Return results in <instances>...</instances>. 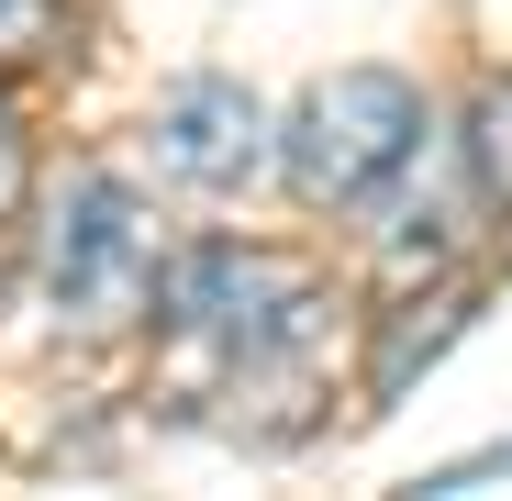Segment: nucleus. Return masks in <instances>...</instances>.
<instances>
[{
	"label": "nucleus",
	"instance_id": "6e6552de",
	"mask_svg": "<svg viewBox=\"0 0 512 501\" xmlns=\"http://www.w3.org/2000/svg\"><path fill=\"white\" fill-rule=\"evenodd\" d=\"M479 479H512V435H501V446H479V457H457V468H435V479H412V490L457 501V490H479Z\"/></svg>",
	"mask_w": 512,
	"mask_h": 501
},
{
	"label": "nucleus",
	"instance_id": "39448f33",
	"mask_svg": "<svg viewBox=\"0 0 512 501\" xmlns=\"http://www.w3.org/2000/svg\"><path fill=\"white\" fill-rule=\"evenodd\" d=\"M457 156H468L479 201H490V212H512V78H490V90H479V112H468Z\"/></svg>",
	"mask_w": 512,
	"mask_h": 501
},
{
	"label": "nucleus",
	"instance_id": "7ed1b4c3",
	"mask_svg": "<svg viewBox=\"0 0 512 501\" xmlns=\"http://www.w3.org/2000/svg\"><path fill=\"white\" fill-rule=\"evenodd\" d=\"M145 156L179 190H245L256 167H279V123H268V101L245 78H179L145 112Z\"/></svg>",
	"mask_w": 512,
	"mask_h": 501
},
{
	"label": "nucleus",
	"instance_id": "0eeeda50",
	"mask_svg": "<svg viewBox=\"0 0 512 501\" xmlns=\"http://www.w3.org/2000/svg\"><path fill=\"white\" fill-rule=\"evenodd\" d=\"M34 201V134H23V112H12V90H0V223H12Z\"/></svg>",
	"mask_w": 512,
	"mask_h": 501
},
{
	"label": "nucleus",
	"instance_id": "f03ea898",
	"mask_svg": "<svg viewBox=\"0 0 512 501\" xmlns=\"http://www.w3.org/2000/svg\"><path fill=\"white\" fill-rule=\"evenodd\" d=\"M156 268H167V234L123 179H78L45 223V301L78 334H123L156 312Z\"/></svg>",
	"mask_w": 512,
	"mask_h": 501
},
{
	"label": "nucleus",
	"instance_id": "423d86ee",
	"mask_svg": "<svg viewBox=\"0 0 512 501\" xmlns=\"http://www.w3.org/2000/svg\"><path fill=\"white\" fill-rule=\"evenodd\" d=\"M67 45V0H0V67H45Z\"/></svg>",
	"mask_w": 512,
	"mask_h": 501
},
{
	"label": "nucleus",
	"instance_id": "20e7f679",
	"mask_svg": "<svg viewBox=\"0 0 512 501\" xmlns=\"http://www.w3.org/2000/svg\"><path fill=\"white\" fill-rule=\"evenodd\" d=\"M468 312H479V290H423V301L379 312V346H368V401H401V390H412V368H435L457 334H468Z\"/></svg>",
	"mask_w": 512,
	"mask_h": 501
},
{
	"label": "nucleus",
	"instance_id": "f257e3e1",
	"mask_svg": "<svg viewBox=\"0 0 512 501\" xmlns=\"http://www.w3.org/2000/svg\"><path fill=\"white\" fill-rule=\"evenodd\" d=\"M423 123H435V112H423V90L401 67H334V78H312V90L290 101L279 167H290V190L312 212H368L401 179V156H412Z\"/></svg>",
	"mask_w": 512,
	"mask_h": 501
}]
</instances>
